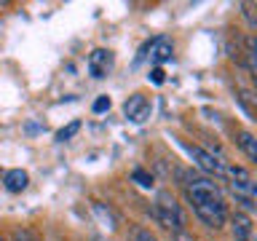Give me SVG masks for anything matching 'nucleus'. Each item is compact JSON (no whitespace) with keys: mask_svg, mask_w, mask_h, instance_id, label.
Returning <instances> with one entry per match:
<instances>
[{"mask_svg":"<svg viewBox=\"0 0 257 241\" xmlns=\"http://www.w3.org/2000/svg\"><path fill=\"white\" fill-rule=\"evenodd\" d=\"M236 145H238L241 150H244V156H246L249 161H257V140H254L252 132H238Z\"/></svg>","mask_w":257,"mask_h":241,"instance_id":"obj_8","label":"nucleus"},{"mask_svg":"<svg viewBox=\"0 0 257 241\" xmlns=\"http://www.w3.org/2000/svg\"><path fill=\"white\" fill-rule=\"evenodd\" d=\"M172 241H196V238H193L188 230H174L172 233Z\"/></svg>","mask_w":257,"mask_h":241,"instance_id":"obj_15","label":"nucleus"},{"mask_svg":"<svg viewBox=\"0 0 257 241\" xmlns=\"http://www.w3.org/2000/svg\"><path fill=\"white\" fill-rule=\"evenodd\" d=\"M0 241H6V236H3V233H0Z\"/></svg>","mask_w":257,"mask_h":241,"instance_id":"obj_17","label":"nucleus"},{"mask_svg":"<svg viewBox=\"0 0 257 241\" xmlns=\"http://www.w3.org/2000/svg\"><path fill=\"white\" fill-rule=\"evenodd\" d=\"M132 177H134L137 185H142V188H153V174H148L145 169H134Z\"/></svg>","mask_w":257,"mask_h":241,"instance_id":"obj_10","label":"nucleus"},{"mask_svg":"<svg viewBox=\"0 0 257 241\" xmlns=\"http://www.w3.org/2000/svg\"><path fill=\"white\" fill-rule=\"evenodd\" d=\"M78 129H80V120H72V124H70L67 129H62V132H59V134H56V140H59V142H64V140H70V137H72V134H75V132H78Z\"/></svg>","mask_w":257,"mask_h":241,"instance_id":"obj_11","label":"nucleus"},{"mask_svg":"<svg viewBox=\"0 0 257 241\" xmlns=\"http://www.w3.org/2000/svg\"><path fill=\"white\" fill-rule=\"evenodd\" d=\"M91 110L96 112V115H99V112H104V110H110V96H99V99L91 104Z\"/></svg>","mask_w":257,"mask_h":241,"instance_id":"obj_13","label":"nucleus"},{"mask_svg":"<svg viewBox=\"0 0 257 241\" xmlns=\"http://www.w3.org/2000/svg\"><path fill=\"white\" fill-rule=\"evenodd\" d=\"M150 48V54H153V62H166V59H172V43L164 38H158V40H153V43L148 46Z\"/></svg>","mask_w":257,"mask_h":241,"instance_id":"obj_9","label":"nucleus"},{"mask_svg":"<svg viewBox=\"0 0 257 241\" xmlns=\"http://www.w3.org/2000/svg\"><path fill=\"white\" fill-rule=\"evenodd\" d=\"M132 236H134V241H158V238L153 236L150 230H145V228H134V233H132Z\"/></svg>","mask_w":257,"mask_h":241,"instance_id":"obj_12","label":"nucleus"},{"mask_svg":"<svg viewBox=\"0 0 257 241\" xmlns=\"http://www.w3.org/2000/svg\"><path fill=\"white\" fill-rule=\"evenodd\" d=\"M27 182H30V177H27L24 169H11V172L3 174V185H6L8 193H22L24 188H27Z\"/></svg>","mask_w":257,"mask_h":241,"instance_id":"obj_7","label":"nucleus"},{"mask_svg":"<svg viewBox=\"0 0 257 241\" xmlns=\"http://www.w3.org/2000/svg\"><path fill=\"white\" fill-rule=\"evenodd\" d=\"M16 241H32V238H30L24 230H16Z\"/></svg>","mask_w":257,"mask_h":241,"instance_id":"obj_16","label":"nucleus"},{"mask_svg":"<svg viewBox=\"0 0 257 241\" xmlns=\"http://www.w3.org/2000/svg\"><path fill=\"white\" fill-rule=\"evenodd\" d=\"M94 241H104V238H94Z\"/></svg>","mask_w":257,"mask_h":241,"instance_id":"obj_18","label":"nucleus"},{"mask_svg":"<svg viewBox=\"0 0 257 241\" xmlns=\"http://www.w3.org/2000/svg\"><path fill=\"white\" fill-rule=\"evenodd\" d=\"M110 64H112V56H110V51H104V48H96V51L88 56V72H91L94 78L107 75Z\"/></svg>","mask_w":257,"mask_h":241,"instance_id":"obj_5","label":"nucleus"},{"mask_svg":"<svg viewBox=\"0 0 257 241\" xmlns=\"http://www.w3.org/2000/svg\"><path fill=\"white\" fill-rule=\"evenodd\" d=\"M164 78H166V72L164 70H161V67H153V72H150V80H153V83H164Z\"/></svg>","mask_w":257,"mask_h":241,"instance_id":"obj_14","label":"nucleus"},{"mask_svg":"<svg viewBox=\"0 0 257 241\" xmlns=\"http://www.w3.org/2000/svg\"><path fill=\"white\" fill-rule=\"evenodd\" d=\"M230 225H233V236H236V241H254V225H252V217L249 214L236 212L230 217Z\"/></svg>","mask_w":257,"mask_h":241,"instance_id":"obj_4","label":"nucleus"},{"mask_svg":"<svg viewBox=\"0 0 257 241\" xmlns=\"http://www.w3.org/2000/svg\"><path fill=\"white\" fill-rule=\"evenodd\" d=\"M156 214H158V220L164 228L169 230H185V217H182V209L180 204L172 198V193H166V190H161L158 193V201H156Z\"/></svg>","mask_w":257,"mask_h":241,"instance_id":"obj_2","label":"nucleus"},{"mask_svg":"<svg viewBox=\"0 0 257 241\" xmlns=\"http://www.w3.org/2000/svg\"><path fill=\"white\" fill-rule=\"evenodd\" d=\"M185 188H188V201H190L193 212L198 214V220L206 228L220 230L225 225V220H228V209H225V198L220 193V185L212 177H190L185 182Z\"/></svg>","mask_w":257,"mask_h":241,"instance_id":"obj_1","label":"nucleus"},{"mask_svg":"<svg viewBox=\"0 0 257 241\" xmlns=\"http://www.w3.org/2000/svg\"><path fill=\"white\" fill-rule=\"evenodd\" d=\"M123 112H126V118H132V120H145L148 112H150V104H148V99H145L142 94H134L132 99H126Z\"/></svg>","mask_w":257,"mask_h":241,"instance_id":"obj_6","label":"nucleus"},{"mask_svg":"<svg viewBox=\"0 0 257 241\" xmlns=\"http://www.w3.org/2000/svg\"><path fill=\"white\" fill-rule=\"evenodd\" d=\"M185 148H188L193 161H196V164L204 169L206 174H214V177H222L225 174V164H222V161H217L212 153H206L204 148H198V145H185Z\"/></svg>","mask_w":257,"mask_h":241,"instance_id":"obj_3","label":"nucleus"}]
</instances>
